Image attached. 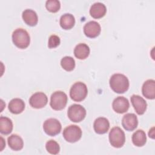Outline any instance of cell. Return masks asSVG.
Here are the masks:
<instances>
[{
    "label": "cell",
    "mask_w": 155,
    "mask_h": 155,
    "mask_svg": "<svg viewBox=\"0 0 155 155\" xmlns=\"http://www.w3.org/2000/svg\"><path fill=\"white\" fill-rule=\"evenodd\" d=\"M7 142L9 147L14 151L21 150L24 146L22 139L17 134H12L7 139Z\"/></svg>",
    "instance_id": "19"
},
{
    "label": "cell",
    "mask_w": 155,
    "mask_h": 155,
    "mask_svg": "<svg viewBox=\"0 0 155 155\" xmlns=\"http://www.w3.org/2000/svg\"><path fill=\"white\" fill-rule=\"evenodd\" d=\"M88 90L87 85L82 82H75L71 87L70 96L71 98L76 102L83 101L87 96Z\"/></svg>",
    "instance_id": "3"
},
{
    "label": "cell",
    "mask_w": 155,
    "mask_h": 155,
    "mask_svg": "<svg viewBox=\"0 0 155 155\" xmlns=\"http://www.w3.org/2000/svg\"><path fill=\"white\" fill-rule=\"evenodd\" d=\"M67 115L69 119L74 122L82 121L86 116V110L79 104H73L68 109Z\"/></svg>",
    "instance_id": "6"
},
{
    "label": "cell",
    "mask_w": 155,
    "mask_h": 155,
    "mask_svg": "<svg viewBox=\"0 0 155 155\" xmlns=\"http://www.w3.org/2000/svg\"><path fill=\"white\" fill-rule=\"evenodd\" d=\"M61 65L66 71H72L75 67V61L71 56H64L61 60Z\"/></svg>",
    "instance_id": "24"
},
{
    "label": "cell",
    "mask_w": 155,
    "mask_h": 155,
    "mask_svg": "<svg viewBox=\"0 0 155 155\" xmlns=\"http://www.w3.org/2000/svg\"><path fill=\"white\" fill-rule=\"evenodd\" d=\"M90 51V48L86 44L80 43L75 47L74 54L78 59H84L88 56Z\"/></svg>",
    "instance_id": "20"
},
{
    "label": "cell",
    "mask_w": 155,
    "mask_h": 155,
    "mask_svg": "<svg viewBox=\"0 0 155 155\" xmlns=\"http://www.w3.org/2000/svg\"><path fill=\"white\" fill-rule=\"evenodd\" d=\"M107 12L105 5L100 2H96L93 4L90 9V13L91 16L96 19L103 17Z\"/></svg>",
    "instance_id": "16"
},
{
    "label": "cell",
    "mask_w": 155,
    "mask_h": 155,
    "mask_svg": "<svg viewBox=\"0 0 155 155\" xmlns=\"http://www.w3.org/2000/svg\"><path fill=\"white\" fill-rule=\"evenodd\" d=\"M75 24V18L70 13H65L61 16L60 25L64 29L68 30L71 28Z\"/></svg>",
    "instance_id": "21"
},
{
    "label": "cell",
    "mask_w": 155,
    "mask_h": 155,
    "mask_svg": "<svg viewBox=\"0 0 155 155\" xmlns=\"http://www.w3.org/2000/svg\"><path fill=\"white\" fill-rule=\"evenodd\" d=\"M25 108V103L21 99L14 98L8 104V110L13 114H19Z\"/></svg>",
    "instance_id": "18"
},
{
    "label": "cell",
    "mask_w": 155,
    "mask_h": 155,
    "mask_svg": "<svg viewBox=\"0 0 155 155\" xmlns=\"http://www.w3.org/2000/svg\"><path fill=\"white\" fill-rule=\"evenodd\" d=\"M12 41L17 47L24 49L29 45L30 37L28 33L25 30L19 28L13 32Z\"/></svg>",
    "instance_id": "2"
},
{
    "label": "cell",
    "mask_w": 155,
    "mask_h": 155,
    "mask_svg": "<svg viewBox=\"0 0 155 155\" xmlns=\"http://www.w3.org/2000/svg\"><path fill=\"white\" fill-rule=\"evenodd\" d=\"M45 7L49 12L55 13L59 10L61 4L58 0H47L45 2Z\"/></svg>",
    "instance_id": "26"
},
{
    "label": "cell",
    "mask_w": 155,
    "mask_h": 155,
    "mask_svg": "<svg viewBox=\"0 0 155 155\" xmlns=\"http://www.w3.org/2000/svg\"><path fill=\"white\" fill-rule=\"evenodd\" d=\"M130 99L136 113L139 115L143 114L145 112L147 107L145 100L142 97L137 94L132 95Z\"/></svg>",
    "instance_id": "12"
},
{
    "label": "cell",
    "mask_w": 155,
    "mask_h": 155,
    "mask_svg": "<svg viewBox=\"0 0 155 155\" xmlns=\"http://www.w3.org/2000/svg\"><path fill=\"white\" fill-rule=\"evenodd\" d=\"M113 109L117 113H124L129 108L128 100L124 96H118L114 99L112 103Z\"/></svg>",
    "instance_id": "11"
},
{
    "label": "cell",
    "mask_w": 155,
    "mask_h": 155,
    "mask_svg": "<svg viewBox=\"0 0 155 155\" xmlns=\"http://www.w3.org/2000/svg\"><path fill=\"white\" fill-rule=\"evenodd\" d=\"M13 130V122L10 119L5 116L0 117V132L3 134H10Z\"/></svg>",
    "instance_id": "23"
},
{
    "label": "cell",
    "mask_w": 155,
    "mask_h": 155,
    "mask_svg": "<svg viewBox=\"0 0 155 155\" xmlns=\"http://www.w3.org/2000/svg\"><path fill=\"white\" fill-rule=\"evenodd\" d=\"M48 102L47 95L42 92H36L31 95L29 99V104L33 108H41L45 107Z\"/></svg>",
    "instance_id": "9"
},
{
    "label": "cell",
    "mask_w": 155,
    "mask_h": 155,
    "mask_svg": "<svg viewBox=\"0 0 155 155\" xmlns=\"http://www.w3.org/2000/svg\"><path fill=\"white\" fill-rule=\"evenodd\" d=\"M132 142L137 147L143 146L147 142V136L144 131L138 130L132 135Z\"/></svg>",
    "instance_id": "22"
},
{
    "label": "cell",
    "mask_w": 155,
    "mask_h": 155,
    "mask_svg": "<svg viewBox=\"0 0 155 155\" xmlns=\"http://www.w3.org/2000/svg\"><path fill=\"white\" fill-rule=\"evenodd\" d=\"M62 134L65 140L68 142L74 143L81 139L82 130L76 125H70L64 128Z\"/></svg>",
    "instance_id": "7"
},
{
    "label": "cell",
    "mask_w": 155,
    "mask_h": 155,
    "mask_svg": "<svg viewBox=\"0 0 155 155\" xmlns=\"http://www.w3.org/2000/svg\"><path fill=\"white\" fill-rule=\"evenodd\" d=\"M68 101L67 94L62 91L53 92L50 97V105L54 110H61L65 108Z\"/></svg>",
    "instance_id": "5"
},
{
    "label": "cell",
    "mask_w": 155,
    "mask_h": 155,
    "mask_svg": "<svg viewBox=\"0 0 155 155\" xmlns=\"http://www.w3.org/2000/svg\"><path fill=\"white\" fill-rule=\"evenodd\" d=\"M61 42L60 38L56 35H52L50 36L48 42V46L50 48H54L58 47Z\"/></svg>",
    "instance_id": "27"
},
{
    "label": "cell",
    "mask_w": 155,
    "mask_h": 155,
    "mask_svg": "<svg viewBox=\"0 0 155 155\" xmlns=\"http://www.w3.org/2000/svg\"><path fill=\"white\" fill-rule=\"evenodd\" d=\"M62 126L60 122L55 118H49L43 124V129L45 133L49 136H54L61 131Z\"/></svg>",
    "instance_id": "8"
},
{
    "label": "cell",
    "mask_w": 155,
    "mask_h": 155,
    "mask_svg": "<svg viewBox=\"0 0 155 155\" xmlns=\"http://www.w3.org/2000/svg\"><path fill=\"white\" fill-rule=\"evenodd\" d=\"M93 127L96 133L104 134L108 131L110 128V122L107 118L99 117L94 120Z\"/></svg>",
    "instance_id": "15"
},
{
    "label": "cell",
    "mask_w": 155,
    "mask_h": 155,
    "mask_svg": "<svg viewBox=\"0 0 155 155\" xmlns=\"http://www.w3.org/2000/svg\"><path fill=\"white\" fill-rule=\"evenodd\" d=\"M122 125L125 130L133 131L136 128L138 125V119L134 113H127L125 114L122 120Z\"/></svg>",
    "instance_id": "13"
},
{
    "label": "cell",
    "mask_w": 155,
    "mask_h": 155,
    "mask_svg": "<svg viewBox=\"0 0 155 155\" xmlns=\"http://www.w3.org/2000/svg\"><path fill=\"white\" fill-rule=\"evenodd\" d=\"M154 127H152V128L150 130V131H149V132H148L149 137H151L152 139H154Z\"/></svg>",
    "instance_id": "28"
},
{
    "label": "cell",
    "mask_w": 155,
    "mask_h": 155,
    "mask_svg": "<svg viewBox=\"0 0 155 155\" xmlns=\"http://www.w3.org/2000/svg\"><path fill=\"white\" fill-rule=\"evenodd\" d=\"M111 88L117 93H124L129 88V81L126 76L121 73L113 74L110 79Z\"/></svg>",
    "instance_id": "1"
},
{
    "label": "cell",
    "mask_w": 155,
    "mask_h": 155,
    "mask_svg": "<svg viewBox=\"0 0 155 155\" xmlns=\"http://www.w3.org/2000/svg\"><path fill=\"white\" fill-rule=\"evenodd\" d=\"M5 147V142L4 141V139H3L2 137H1V148H0V151H2Z\"/></svg>",
    "instance_id": "29"
},
{
    "label": "cell",
    "mask_w": 155,
    "mask_h": 155,
    "mask_svg": "<svg viewBox=\"0 0 155 155\" xmlns=\"http://www.w3.org/2000/svg\"><path fill=\"white\" fill-rule=\"evenodd\" d=\"M47 151L51 154H57L59 153L60 147L58 143L54 140H50L45 144Z\"/></svg>",
    "instance_id": "25"
},
{
    "label": "cell",
    "mask_w": 155,
    "mask_h": 155,
    "mask_svg": "<svg viewBox=\"0 0 155 155\" xmlns=\"http://www.w3.org/2000/svg\"><path fill=\"white\" fill-rule=\"evenodd\" d=\"M110 144L115 148L122 147L125 142V135L124 131L119 127L112 128L109 133Z\"/></svg>",
    "instance_id": "4"
},
{
    "label": "cell",
    "mask_w": 155,
    "mask_h": 155,
    "mask_svg": "<svg viewBox=\"0 0 155 155\" xmlns=\"http://www.w3.org/2000/svg\"><path fill=\"white\" fill-rule=\"evenodd\" d=\"M24 21L30 26H35L38 21V17L36 13L31 9H25L22 14Z\"/></svg>",
    "instance_id": "17"
},
{
    "label": "cell",
    "mask_w": 155,
    "mask_h": 155,
    "mask_svg": "<svg viewBox=\"0 0 155 155\" xmlns=\"http://www.w3.org/2000/svg\"><path fill=\"white\" fill-rule=\"evenodd\" d=\"M101 28L100 24L94 21L87 22L84 26V34L88 38H96L101 33Z\"/></svg>",
    "instance_id": "10"
},
{
    "label": "cell",
    "mask_w": 155,
    "mask_h": 155,
    "mask_svg": "<svg viewBox=\"0 0 155 155\" xmlns=\"http://www.w3.org/2000/svg\"><path fill=\"white\" fill-rule=\"evenodd\" d=\"M143 95L149 99L155 97V81L153 79H148L144 82L142 87Z\"/></svg>",
    "instance_id": "14"
}]
</instances>
